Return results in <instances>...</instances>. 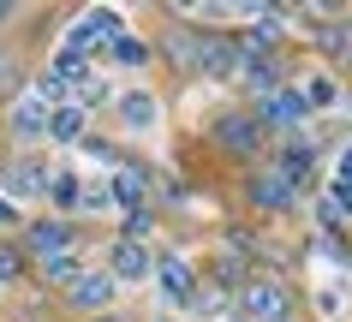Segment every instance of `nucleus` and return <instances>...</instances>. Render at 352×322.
<instances>
[{"mask_svg":"<svg viewBox=\"0 0 352 322\" xmlns=\"http://www.w3.org/2000/svg\"><path fill=\"white\" fill-rule=\"evenodd\" d=\"M298 102H305V108H334V102H340V95H334V78L316 72L311 84H305V95H298Z\"/></svg>","mask_w":352,"mask_h":322,"instance_id":"nucleus-12","label":"nucleus"},{"mask_svg":"<svg viewBox=\"0 0 352 322\" xmlns=\"http://www.w3.org/2000/svg\"><path fill=\"white\" fill-rule=\"evenodd\" d=\"M280 310H287V292H280L275 281H251L245 286V317L251 322H275Z\"/></svg>","mask_w":352,"mask_h":322,"instance_id":"nucleus-3","label":"nucleus"},{"mask_svg":"<svg viewBox=\"0 0 352 322\" xmlns=\"http://www.w3.org/2000/svg\"><path fill=\"white\" fill-rule=\"evenodd\" d=\"M113 203H144V185H138V173H120V179H113Z\"/></svg>","mask_w":352,"mask_h":322,"instance_id":"nucleus-15","label":"nucleus"},{"mask_svg":"<svg viewBox=\"0 0 352 322\" xmlns=\"http://www.w3.org/2000/svg\"><path fill=\"white\" fill-rule=\"evenodd\" d=\"M155 275H162L167 299H191V292H197V286H191V268H186V263H162Z\"/></svg>","mask_w":352,"mask_h":322,"instance_id":"nucleus-9","label":"nucleus"},{"mask_svg":"<svg viewBox=\"0 0 352 322\" xmlns=\"http://www.w3.org/2000/svg\"><path fill=\"white\" fill-rule=\"evenodd\" d=\"M12 191H19V197H42V191H48V173L30 168V161H19V168H12Z\"/></svg>","mask_w":352,"mask_h":322,"instance_id":"nucleus-11","label":"nucleus"},{"mask_svg":"<svg viewBox=\"0 0 352 322\" xmlns=\"http://www.w3.org/2000/svg\"><path fill=\"white\" fill-rule=\"evenodd\" d=\"M108 292H113V286H108V281H90V275L72 286V299H78V304H108Z\"/></svg>","mask_w":352,"mask_h":322,"instance_id":"nucleus-14","label":"nucleus"},{"mask_svg":"<svg viewBox=\"0 0 352 322\" xmlns=\"http://www.w3.org/2000/svg\"><path fill=\"white\" fill-rule=\"evenodd\" d=\"M251 185H257L251 197H257V203H269V209H287V203H293V185H287L280 173H257Z\"/></svg>","mask_w":352,"mask_h":322,"instance_id":"nucleus-8","label":"nucleus"},{"mask_svg":"<svg viewBox=\"0 0 352 322\" xmlns=\"http://www.w3.org/2000/svg\"><path fill=\"white\" fill-rule=\"evenodd\" d=\"M263 114L275 119L287 137H305V102H298L293 90H275V95H263Z\"/></svg>","mask_w":352,"mask_h":322,"instance_id":"nucleus-2","label":"nucleus"},{"mask_svg":"<svg viewBox=\"0 0 352 322\" xmlns=\"http://www.w3.org/2000/svg\"><path fill=\"white\" fill-rule=\"evenodd\" d=\"M215 143L233 150V155H251V150H257V119H251V114H221V119H215Z\"/></svg>","mask_w":352,"mask_h":322,"instance_id":"nucleus-1","label":"nucleus"},{"mask_svg":"<svg viewBox=\"0 0 352 322\" xmlns=\"http://www.w3.org/2000/svg\"><path fill=\"white\" fill-rule=\"evenodd\" d=\"M48 281H78L72 257H48Z\"/></svg>","mask_w":352,"mask_h":322,"instance_id":"nucleus-17","label":"nucleus"},{"mask_svg":"<svg viewBox=\"0 0 352 322\" xmlns=\"http://www.w3.org/2000/svg\"><path fill=\"white\" fill-rule=\"evenodd\" d=\"M12 275H19V257H12V251H0V281H12Z\"/></svg>","mask_w":352,"mask_h":322,"instance_id":"nucleus-18","label":"nucleus"},{"mask_svg":"<svg viewBox=\"0 0 352 322\" xmlns=\"http://www.w3.org/2000/svg\"><path fill=\"white\" fill-rule=\"evenodd\" d=\"M24 245L36 251V257H66L72 251V227L66 221H36V227L24 233Z\"/></svg>","mask_w":352,"mask_h":322,"instance_id":"nucleus-4","label":"nucleus"},{"mask_svg":"<svg viewBox=\"0 0 352 322\" xmlns=\"http://www.w3.org/2000/svg\"><path fill=\"white\" fill-rule=\"evenodd\" d=\"M78 132H84V108H60L48 119V137H60V143H78Z\"/></svg>","mask_w":352,"mask_h":322,"instance_id":"nucleus-10","label":"nucleus"},{"mask_svg":"<svg viewBox=\"0 0 352 322\" xmlns=\"http://www.w3.org/2000/svg\"><path fill=\"white\" fill-rule=\"evenodd\" d=\"M120 119H126V126H138V132H149V126H155V102H149L144 90L120 95Z\"/></svg>","mask_w":352,"mask_h":322,"instance_id":"nucleus-7","label":"nucleus"},{"mask_svg":"<svg viewBox=\"0 0 352 322\" xmlns=\"http://www.w3.org/2000/svg\"><path fill=\"white\" fill-rule=\"evenodd\" d=\"M12 221H19V209H12L6 197H0V227H12Z\"/></svg>","mask_w":352,"mask_h":322,"instance_id":"nucleus-19","label":"nucleus"},{"mask_svg":"<svg viewBox=\"0 0 352 322\" xmlns=\"http://www.w3.org/2000/svg\"><path fill=\"white\" fill-rule=\"evenodd\" d=\"M48 191H54V203H60V209H78V203H84V191H78V179H72V173L48 179Z\"/></svg>","mask_w":352,"mask_h":322,"instance_id":"nucleus-13","label":"nucleus"},{"mask_svg":"<svg viewBox=\"0 0 352 322\" xmlns=\"http://www.w3.org/2000/svg\"><path fill=\"white\" fill-rule=\"evenodd\" d=\"M113 54L126 60V66H138V60H144L149 48H144V42H138V36H126V30H120V36H113Z\"/></svg>","mask_w":352,"mask_h":322,"instance_id":"nucleus-16","label":"nucleus"},{"mask_svg":"<svg viewBox=\"0 0 352 322\" xmlns=\"http://www.w3.org/2000/svg\"><path fill=\"white\" fill-rule=\"evenodd\" d=\"M149 275V251L138 239H120L113 245V281H144Z\"/></svg>","mask_w":352,"mask_h":322,"instance_id":"nucleus-5","label":"nucleus"},{"mask_svg":"<svg viewBox=\"0 0 352 322\" xmlns=\"http://www.w3.org/2000/svg\"><path fill=\"white\" fill-rule=\"evenodd\" d=\"M12 132L19 137H42L48 132V102H42V95H24L19 108H12Z\"/></svg>","mask_w":352,"mask_h":322,"instance_id":"nucleus-6","label":"nucleus"}]
</instances>
